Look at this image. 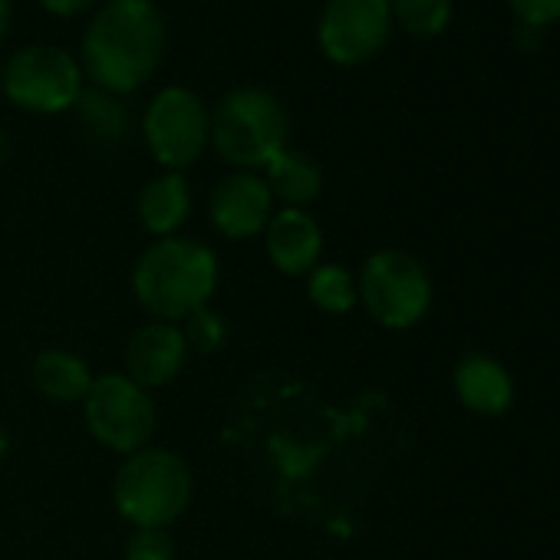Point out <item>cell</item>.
Instances as JSON below:
<instances>
[{
	"instance_id": "cell-24",
	"label": "cell",
	"mask_w": 560,
	"mask_h": 560,
	"mask_svg": "<svg viewBox=\"0 0 560 560\" xmlns=\"http://www.w3.org/2000/svg\"><path fill=\"white\" fill-rule=\"evenodd\" d=\"M8 27H11V0H0V40H4Z\"/></svg>"
},
{
	"instance_id": "cell-25",
	"label": "cell",
	"mask_w": 560,
	"mask_h": 560,
	"mask_svg": "<svg viewBox=\"0 0 560 560\" xmlns=\"http://www.w3.org/2000/svg\"><path fill=\"white\" fill-rule=\"evenodd\" d=\"M8 159H11V136L0 129V168L8 165Z\"/></svg>"
},
{
	"instance_id": "cell-1",
	"label": "cell",
	"mask_w": 560,
	"mask_h": 560,
	"mask_svg": "<svg viewBox=\"0 0 560 560\" xmlns=\"http://www.w3.org/2000/svg\"><path fill=\"white\" fill-rule=\"evenodd\" d=\"M165 18L152 0H106L83 31V73L106 93H136L165 57Z\"/></svg>"
},
{
	"instance_id": "cell-14",
	"label": "cell",
	"mask_w": 560,
	"mask_h": 560,
	"mask_svg": "<svg viewBox=\"0 0 560 560\" xmlns=\"http://www.w3.org/2000/svg\"><path fill=\"white\" fill-rule=\"evenodd\" d=\"M136 214L155 241L175 237L191 214V185L182 172H159L142 185L136 198Z\"/></svg>"
},
{
	"instance_id": "cell-4",
	"label": "cell",
	"mask_w": 560,
	"mask_h": 560,
	"mask_svg": "<svg viewBox=\"0 0 560 560\" xmlns=\"http://www.w3.org/2000/svg\"><path fill=\"white\" fill-rule=\"evenodd\" d=\"M195 478L172 448L145 445L122 458L113 478V504L132 527H172L191 504Z\"/></svg>"
},
{
	"instance_id": "cell-7",
	"label": "cell",
	"mask_w": 560,
	"mask_h": 560,
	"mask_svg": "<svg viewBox=\"0 0 560 560\" xmlns=\"http://www.w3.org/2000/svg\"><path fill=\"white\" fill-rule=\"evenodd\" d=\"M0 90L27 113L57 116L73 109V103L80 100L83 67L70 50L57 44H27L8 60Z\"/></svg>"
},
{
	"instance_id": "cell-26",
	"label": "cell",
	"mask_w": 560,
	"mask_h": 560,
	"mask_svg": "<svg viewBox=\"0 0 560 560\" xmlns=\"http://www.w3.org/2000/svg\"><path fill=\"white\" fill-rule=\"evenodd\" d=\"M8 452H11V435H8V429H4V425H0V465H4Z\"/></svg>"
},
{
	"instance_id": "cell-17",
	"label": "cell",
	"mask_w": 560,
	"mask_h": 560,
	"mask_svg": "<svg viewBox=\"0 0 560 560\" xmlns=\"http://www.w3.org/2000/svg\"><path fill=\"white\" fill-rule=\"evenodd\" d=\"M77 126L93 145H119L129 136V109L116 93H106L100 86L83 90L80 100L73 103Z\"/></svg>"
},
{
	"instance_id": "cell-9",
	"label": "cell",
	"mask_w": 560,
	"mask_h": 560,
	"mask_svg": "<svg viewBox=\"0 0 560 560\" xmlns=\"http://www.w3.org/2000/svg\"><path fill=\"white\" fill-rule=\"evenodd\" d=\"M389 0H327L317 21V44L337 67H360L380 57L393 37Z\"/></svg>"
},
{
	"instance_id": "cell-8",
	"label": "cell",
	"mask_w": 560,
	"mask_h": 560,
	"mask_svg": "<svg viewBox=\"0 0 560 560\" xmlns=\"http://www.w3.org/2000/svg\"><path fill=\"white\" fill-rule=\"evenodd\" d=\"M142 139L162 172H185L211 145V109L188 86H165L142 116Z\"/></svg>"
},
{
	"instance_id": "cell-10",
	"label": "cell",
	"mask_w": 560,
	"mask_h": 560,
	"mask_svg": "<svg viewBox=\"0 0 560 560\" xmlns=\"http://www.w3.org/2000/svg\"><path fill=\"white\" fill-rule=\"evenodd\" d=\"M208 218L218 234L228 241H247L264 234L267 221L273 218V195L257 172H231L224 175L211 198H208Z\"/></svg>"
},
{
	"instance_id": "cell-20",
	"label": "cell",
	"mask_w": 560,
	"mask_h": 560,
	"mask_svg": "<svg viewBox=\"0 0 560 560\" xmlns=\"http://www.w3.org/2000/svg\"><path fill=\"white\" fill-rule=\"evenodd\" d=\"M178 330H182V337L188 343V353H205V357L224 350L228 337H231L228 320L218 311H211V307H198L195 314H188L178 324Z\"/></svg>"
},
{
	"instance_id": "cell-2",
	"label": "cell",
	"mask_w": 560,
	"mask_h": 560,
	"mask_svg": "<svg viewBox=\"0 0 560 560\" xmlns=\"http://www.w3.org/2000/svg\"><path fill=\"white\" fill-rule=\"evenodd\" d=\"M218 254L198 237H159L132 267V294L145 314L165 324H182L198 307H208L218 291Z\"/></svg>"
},
{
	"instance_id": "cell-3",
	"label": "cell",
	"mask_w": 560,
	"mask_h": 560,
	"mask_svg": "<svg viewBox=\"0 0 560 560\" xmlns=\"http://www.w3.org/2000/svg\"><path fill=\"white\" fill-rule=\"evenodd\" d=\"M291 116L270 90L234 86L211 109V145L234 172H257L288 149Z\"/></svg>"
},
{
	"instance_id": "cell-15",
	"label": "cell",
	"mask_w": 560,
	"mask_h": 560,
	"mask_svg": "<svg viewBox=\"0 0 560 560\" xmlns=\"http://www.w3.org/2000/svg\"><path fill=\"white\" fill-rule=\"evenodd\" d=\"M31 380L37 386V393L50 402H63V406H73V402H83L90 386H93V370L83 357L70 353V350H60V347H47L34 357V366H31Z\"/></svg>"
},
{
	"instance_id": "cell-23",
	"label": "cell",
	"mask_w": 560,
	"mask_h": 560,
	"mask_svg": "<svg viewBox=\"0 0 560 560\" xmlns=\"http://www.w3.org/2000/svg\"><path fill=\"white\" fill-rule=\"evenodd\" d=\"M40 4L57 18H77V14L90 11L93 4H100V0H40Z\"/></svg>"
},
{
	"instance_id": "cell-18",
	"label": "cell",
	"mask_w": 560,
	"mask_h": 560,
	"mask_svg": "<svg viewBox=\"0 0 560 560\" xmlns=\"http://www.w3.org/2000/svg\"><path fill=\"white\" fill-rule=\"evenodd\" d=\"M307 298L317 311L324 314H350L360 304V288H357V277L343 267V264H317L307 273Z\"/></svg>"
},
{
	"instance_id": "cell-22",
	"label": "cell",
	"mask_w": 560,
	"mask_h": 560,
	"mask_svg": "<svg viewBox=\"0 0 560 560\" xmlns=\"http://www.w3.org/2000/svg\"><path fill=\"white\" fill-rule=\"evenodd\" d=\"M508 8L514 11L517 24L534 31L560 21V0H508Z\"/></svg>"
},
{
	"instance_id": "cell-6",
	"label": "cell",
	"mask_w": 560,
	"mask_h": 560,
	"mask_svg": "<svg viewBox=\"0 0 560 560\" xmlns=\"http://www.w3.org/2000/svg\"><path fill=\"white\" fill-rule=\"evenodd\" d=\"M83 419L103 448L126 458L152 442L159 425V409L152 393L142 389L126 373H103L93 380L83 399Z\"/></svg>"
},
{
	"instance_id": "cell-12",
	"label": "cell",
	"mask_w": 560,
	"mask_h": 560,
	"mask_svg": "<svg viewBox=\"0 0 560 560\" xmlns=\"http://www.w3.org/2000/svg\"><path fill=\"white\" fill-rule=\"evenodd\" d=\"M264 247L284 277H307L324 257V228L307 208H280L264 228Z\"/></svg>"
},
{
	"instance_id": "cell-5",
	"label": "cell",
	"mask_w": 560,
	"mask_h": 560,
	"mask_svg": "<svg viewBox=\"0 0 560 560\" xmlns=\"http://www.w3.org/2000/svg\"><path fill=\"white\" fill-rule=\"evenodd\" d=\"M360 304L386 330H412L432 307V277L419 257L399 247L373 250L357 277Z\"/></svg>"
},
{
	"instance_id": "cell-19",
	"label": "cell",
	"mask_w": 560,
	"mask_h": 560,
	"mask_svg": "<svg viewBox=\"0 0 560 560\" xmlns=\"http://www.w3.org/2000/svg\"><path fill=\"white\" fill-rule=\"evenodd\" d=\"M389 14L412 37H439L452 21V0H389Z\"/></svg>"
},
{
	"instance_id": "cell-13",
	"label": "cell",
	"mask_w": 560,
	"mask_h": 560,
	"mask_svg": "<svg viewBox=\"0 0 560 560\" xmlns=\"http://www.w3.org/2000/svg\"><path fill=\"white\" fill-rule=\"evenodd\" d=\"M452 386H455L458 402L475 416H501L514 402L511 373L485 353H471L458 360L452 373Z\"/></svg>"
},
{
	"instance_id": "cell-16",
	"label": "cell",
	"mask_w": 560,
	"mask_h": 560,
	"mask_svg": "<svg viewBox=\"0 0 560 560\" xmlns=\"http://www.w3.org/2000/svg\"><path fill=\"white\" fill-rule=\"evenodd\" d=\"M264 172H267L264 182H267L273 201H280L284 208H311L324 191L320 165L307 152L291 149V145L284 152H277Z\"/></svg>"
},
{
	"instance_id": "cell-21",
	"label": "cell",
	"mask_w": 560,
	"mask_h": 560,
	"mask_svg": "<svg viewBox=\"0 0 560 560\" xmlns=\"http://www.w3.org/2000/svg\"><path fill=\"white\" fill-rule=\"evenodd\" d=\"M122 560H175V540L165 527H132Z\"/></svg>"
},
{
	"instance_id": "cell-11",
	"label": "cell",
	"mask_w": 560,
	"mask_h": 560,
	"mask_svg": "<svg viewBox=\"0 0 560 560\" xmlns=\"http://www.w3.org/2000/svg\"><path fill=\"white\" fill-rule=\"evenodd\" d=\"M185 363H188V343L178 324L152 320L139 327L126 343V376L136 380L149 393L175 383Z\"/></svg>"
},
{
	"instance_id": "cell-27",
	"label": "cell",
	"mask_w": 560,
	"mask_h": 560,
	"mask_svg": "<svg viewBox=\"0 0 560 560\" xmlns=\"http://www.w3.org/2000/svg\"><path fill=\"white\" fill-rule=\"evenodd\" d=\"M0 83H4V67H0Z\"/></svg>"
}]
</instances>
